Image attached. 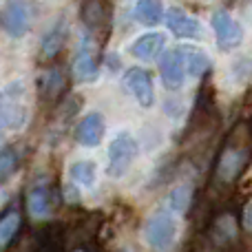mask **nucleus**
Masks as SVG:
<instances>
[{
	"mask_svg": "<svg viewBox=\"0 0 252 252\" xmlns=\"http://www.w3.org/2000/svg\"><path fill=\"white\" fill-rule=\"evenodd\" d=\"M252 159V130L250 124L239 122L226 135L219 157L215 161V179L219 184H232Z\"/></svg>",
	"mask_w": 252,
	"mask_h": 252,
	"instance_id": "obj_1",
	"label": "nucleus"
},
{
	"mask_svg": "<svg viewBox=\"0 0 252 252\" xmlns=\"http://www.w3.org/2000/svg\"><path fill=\"white\" fill-rule=\"evenodd\" d=\"M109 164H106V175L113 179L124 177L126 173L130 170L135 157H137V142L130 133H118L109 144Z\"/></svg>",
	"mask_w": 252,
	"mask_h": 252,
	"instance_id": "obj_2",
	"label": "nucleus"
},
{
	"mask_svg": "<svg viewBox=\"0 0 252 252\" xmlns=\"http://www.w3.org/2000/svg\"><path fill=\"white\" fill-rule=\"evenodd\" d=\"M144 239L148 248L155 252H168L177 239V221L168 213H157L146 219L144 226Z\"/></svg>",
	"mask_w": 252,
	"mask_h": 252,
	"instance_id": "obj_3",
	"label": "nucleus"
},
{
	"mask_svg": "<svg viewBox=\"0 0 252 252\" xmlns=\"http://www.w3.org/2000/svg\"><path fill=\"white\" fill-rule=\"evenodd\" d=\"M27 122V109L22 104V84L16 82L0 93V128L18 130Z\"/></svg>",
	"mask_w": 252,
	"mask_h": 252,
	"instance_id": "obj_4",
	"label": "nucleus"
},
{
	"mask_svg": "<svg viewBox=\"0 0 252 252\" xmlns=\"http://www.w3.org/2000/svg\"><path fill=\"white\" fill-rule=\"evenodd\" d=\"M210 25H213L215 38H217V44L221 51H232L241 44L244 40V27L239 25L237 18H232L230 11H215L213 18H210Z\"/></svg>",
	"mask_w": 252,
	"mask_h": 252,
	"instance_id": "obj_5",
	"label": "nucleus"
},
{
	"mask_svg": "<svg viewBox=\"0 0 252 252\" xmlns=\"http://www.w3.org/2000/svg\"><path fill=\"white\" fill-rule=\"evenodd\" d=\"M124 87L130 95L135 97L139 106L144 109H151L155 104V89H153V78L146 69H139V66H130L124 73Z\"/></svg>",
	"mask_w": 252,
	"mask_h": 252,
	"instance_id": "obj_6",
	"label": "nucleus"
},
{
	"mask_svg": "<svg viewBox=\"0 0 252 252\" xmlns=\"http://www.w3.org/2000/svg\"><path fill=\"white\" fill-rule=\"evenodd\" d=\"M2 25L11 38H22L31 27V7L27 0H7L2 9Z\"/></svg>",
	"mask_w": 252,
	"mask_h": 252,
	"instance_id": "obj_7",
	"label": "nucleus"
},
{
	"mask_svg": "<svg viewBox=\"0 0 252 252\" xmlns=\"http://www.w3.org/2000/svg\"><path fill=\"white\" fill-rule=\"evenodd\" d=\"M159 75L168 91H179V89L184 87V82H186V71H184V62H182V56H179L177 47L161 56Z\"/></svg>",
	"mask_w": 252,
	"mask_h": 252,
	"instance_id": "obj_8",
	"label": "nucleus"
},
{
	"mask_svg": "<svg viewBox=\"0 0 252 252\" xmlns=\"http://www.w3.org/2000/svg\"><path fill=\"white\" fill-rule=\"evenodd\" d=\"M166 27L170 29V33L177 35V38H188L195 40L201 35V25L195 16L186 13L179 7H170L166 13Z\"/></svg>",
	"mask_w": 252,
	"mask_h": 252,
	"instance_id": "obj_9",
	"label": "nucleus"
},
{
	"mask_svg": "<svg viewBox=\"0 0 252 252\" xmlns=\"http://www.w3.org/2000/svg\"><path fill=\"white\" fill-rule=\"evenodd\" d=\"M102 137H104V118H102V113L93 111V113L84 115L75 126V142L80 146L93 148L102 142Z\"/></svg>",
	"mask_w": 252,
	"mask_h": 252,
	"instance_id": "obj_10",
	"label": "nucleus"
},
{
	"mask_svg": "<svg viewBox=\"0 0 252 252\" xmlns=\"http://www.w3.org/2000/svg\"><path fill=\"white\" fill-rule=\"evenodd\" d=\"M179 56L184 62V71H186V78H201L210 71V58L206 51H201L199 47H192V44H182L177 47Z\"/></svg>",
	"mask_w": 252,
	"mask_h": 252,
	"instance_id": "obj_11",
	"label": "nucleus"
},
{
	"mask_svg": "<svg viewBox=\"0 0 252 252\" xmlns=\"http://www.w3.org/2000/svg\"><path fill=\"white\" fill-rule=\"evenodd\" d=\"M80 20L87 27V31L97 33L100 29H104L109 22V7L104 0H82L80 4Z\"/></svg>",
	"mask_w": 252,
	"mask_h": 252,
	"instance_id": "obj_12",
	"label": "nucleus"
},
{
	"mask_svg": "<svg viewBox=\"0 0 252 252\" xmlns=\"http://www.w3.org/2000/svg\"><path fill=\"white\" fill-rule=\"evenodd\" d=\"M75 82H93L97 78V60L95 53L89 44H82L73 58V66H71Z\"/></svg>",
	"mask_w": 252,
	"mask_h": 252,
	"instance_id": "obj_13",
	"label": "nucleus"
},
{
	"mask_svg": "<svg viewBox=\"0 0 252 252\" xmlns=\"http://www.w3.org/2000/svg\"><path fill=\"white\" fill-rule=\"evenodd\" d=\"M164 44H166V35L153 31V33L139 35V38L130 44V53H133L135 58H139V60H155L161 53Z\"/></svg>",
	"mask_w": 252,
	"mask_h": 252,
	"instance_id": "obj_14",
	"label": "nucleus"
},
{
	"mask_svg": "<svg viewBox=\"0 0 252 252\" xmlns=\"http://www.w3.org/2000/svg\"><path fill=\"white\" fill-rule=\"evenodd\" d=\"M64 42H66V20H60L42 38V44H40V58L47 60V62L53 60V58L64 49Z\"/></svg>",
	"mask_w": 252,
	"mask_h": 252,
	"instance_id": "obj_15",
	"label": "nucleus"
},
{
	"mask_svg": "<svg viewBox=\"0 0 252 252\" xmlns=\"http://www.w3.org/2000/svg\"><path fill=\"white\" fill-rule=\"evenodd\" d=\"M64 71L60 66H51L47 69L38 80V89H40V95L44 100H56L60 97V93L64 91Z\"/></svg>",
	"mask_w": 252,
	"mask_h": 252,
	"instance_id": "obj_16",
	"label": "nucleus"
},
{
	"mask_svg": "<svg viewBox=\"0 0 252 252\" xmlns=\"http://www.w3.org/2000/svg\"><path fill=\"white\" fill-rule=\"evenodd\" d=\"M27 208L33 217L44 219L51 213V192H49L47 186H35L29 190L27 195Z\"/></svg>",
	"mask_w": 252,
	"mask_h": 252,
	"instance_id": "obj_17",
	"label": "nucleus"
},
{
	"mask_svg": "<svg viewBox=\"0 0 252 252\" xmlns=\"http://www.w3.org/2000/svg\"><path fill=\"white\" fill-rule=\"evenodd\" d=\"M135 18L146 27H155L164 18V2L161 0H137L135 2Z\"/></svg>",
	"mask_w": 252,
	"mask_h": 252,
	"instance_id": "obj_18",
	"label": "nucleus"
},
{
	"mask_svg": "<svg viewBox=\"0 0 252 252\" xmlns=\"http://www.w3.org/2000/svg\"><path fill=\"white\" fill-rule=\"evenodd\" d=\"M69 175H71V179H73V184H78V186H82V188H91L97 179V166H95V161H91V159L73 161L69 168Z\"/></svg>",
	"mask_w": 252,
	"mask_h": 252,
	"instance_id": "obj_19",
	"label": "nucleus"
},
{
	"mask_svg": "<svg viewBox=\"0 0 252 252\" xmlns=\"http://www.w3.org/2000/svg\"><path fill=\"white\" fill-rule=\"evenodd\" d=\"M20 213H16V210H11V213H7L2 219H0V248H7L9 244L13 241V237L18 235V230H20Z\"/></svg>",
	"mask_w": 252,
	"mask_h": 252,
	"instance_id": "obj_20",
	"label": "nucleus"
},
{
	"mask_svg": "<svg viewBox=\"0 0 252 252\" xmlns=\"http://www.w3.org/2000/svg\"><path fill=\"white\" fill-rule=\"evenodd\" d=\"M166 204L175 213H184L190 204V186H175L170 190V195L166 197Z\"/></svg>",
	"mask_w": 252,
	"mask_h": 252,
	"instance_id": "obj_21",
	"label": "nucleus"
},
{
	"mask_svg": "<svg viewBox=\"0 0 252 252\" xmlns=\"http://www.w3.org/2000/svg\"><path fill=\"white\" fill-rule=\"evenodd\" d=\"M18 166V153L13 148H2L0 151V182L7 179Z\"/></svg>",
	"mask_w": 252,
	"mask_h": 252,
	"instance_id": "obj_22",
	"label": "nucleus"
},
{
	"mask_svg": "<svg viewBox=\"0 0 252 252\" xmlns=\"http://www.w3.org/2000/svg\"><path fill=\"white\" fill-rule=\"evenodd\" d=\"M244 226L248 228V230H252V204L246 208V213H244Z\"/></svg>",
	"mask_w": 252,
	"mask_h": 252,
	"instance_id": "obj_23",
	"label": "nucleus"
},
{
	"mask_svg": "<svg viewBox=\"0 0 252 252\" xmlns=\"http://www.w3.org/2000/svg\"><path fill=\"white\" fill-rule=\"evenodd\" d=\"M246 16H248V20L252 22V4H250V7H248V11H246Z\"/></svg>",
	"mask_w": 252,
	"mask_h": 252,
	"instance_id": "obj_24",
	"label": "nucleus"
},
{
	"mask_svg": "<svg viewBox=\"0 0 252 252\" xmlns=\"http://www.w3.org/2000/svg\"><path fill=\"white\" fill-rule=\"evenodd\" d=\"M120 252H135V250H133V248H122Z\"/></svg>",
	"mask_w": 252,
	"mask_h": 252,
	"instance_id": "obj_25",
	"label": "nucleus"
},
{
	"mask_svg": "<svg viewBox=\"0 0 252 252\" xmlns=\"http://www.w3.org/2000/svg\"><path fill=\"white\" fill-rule=\"evenodd\" d=\"M250 130H252V124H250Z\"/></svg>",
	"mask_w": 252,
	"mask_h": 252,
	"instance_id": "obj_26",
	"label": "nucleus"
}]
</instances>
